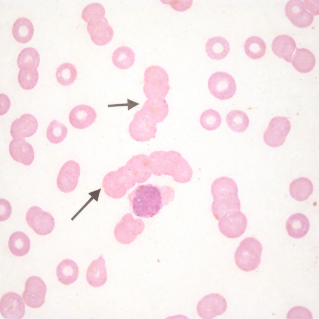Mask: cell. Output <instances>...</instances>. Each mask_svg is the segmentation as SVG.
I'll use <instances>...</instances> for the list:
<instances>
[{
    "label": "cell",
    "mask_w": 319,
    "mask_h": 319,
    "mask_svg": "<svg viewBox=\"0 0 319 319\" xmlns=\"http://www.w3.org/2000/svg\"><path fill=\"white\" fill-rule=\"evenodd\" d=\"M313 185L311 181L305 177H301L293 180L289 186L291 197L299 201L307 200L312 193Z\"/></svg>",
    "instance_id": "cell-27"
},
{
    "label": "cell",
    "mask_w": 319,
    "mask_h": 319,
    "mask_svg": "<svg viewBox=\"0 0 319 319\" xmlns=\"http://www.w3.org/2000/svg\"><path fill=\"white\" fill-rule=\"evenodd\" d=\"M97 113L92 107L84 104L78 105L71 111L69 120L71 125L79 129L90 126L95 121Z\"/></svg>",
    "instance_id": "cell-15"
},
{
    "label": "cell",
    "mask_w": 319,
    "mask_h": 319,
    "mask_svg": "<svg viewBox=\"0 0 319 319\" xmlns=\"http://www.w3.org/2000/svg\"><path fill=\"white\" fill-rule=\"evenodd\" d=\"M46 287L40 277L33 276L29 277L25 283L22 298L26 305L32 308L41 307L45 302Z\"/></svg>",
    "instance_id": "cell-10"
},
{
    "label": "cell",
    "mask_w": 319,
    "mask_h": 319,
    "mask_svg": "<svg viewBox=\"0 0 319 319\" xmlns=\"http://www.w3.org/2000/svg\"><path fill=\"white\" fill-rule=\"evenodd\" d=\"M291 129L289 121L286 117H276L269 122L264 135V140L268 145L274 147L282 145Z\"/></svg>",
    "instance_id": "cell-8"
},
{
    "label": "cell",
    "mask_w": 319,
    "mask_h": 319,
    "mask_svg": "<svg viewBox=\"0 0 319 319\" xmlns=\"http://www.w3.org/2000/svg\"><path fill=\"white\" fill-rule=\"evenodd\" d=\"M312 2V1L304 0L306 8L314 15L319 14L318 2Z\"/></svg>",
    "instance_id": "cell-43"
},
{
    "label": "cell",
    "mask_w": 319,
    "mask_h": 319,
    "mask_svg": "<svg viewBox=\"0 0 319 319\" xmlns=\"http://www.w3.org/2000/svg\"><path fill=\"white\" fill-rule=\"evenodd\" d=\"M75 67L72 64L64 63L56 70V76L58 82L61 85L66 86L72 84L77 77Z\"/></svg>",
    "instance_id": "cell-34"
},
{
    "label": "cell",
    "mask_w": 319,
    "mask_h": 319,
    "mask_svg": "<svg viewBox=\"0 0 319 319\" xmlns=\"http://www.w3.org/2000/svg\"><path fill=\"white\" fill-rule=\"evenodd\" d=\"M79 268L73 260L65 259L62 260L56 268V275L62 284L67 285L74 282L77 279Z\"/></svg>",
    "instance_id": "cell-25"
},
{
    "label": "cell",
    "mask_w": 319,
    "mask_h": 319,
    "mask_svg": "<svg viewBox=\"0 0 319 319\" xmlns=\"http://www.w3.org/2000/svg\"><path fill=\"white\" fill-rule=\"evenodd\" d=\"M208 86L212 94L223 100L231 98L235 94L236 85L233 77L224 72H217L210 77Z\"/></svg>",
    "instance_id": "cell-6"
},
{
    "label": "cell",
    "mask_w": 319,
    "mask_h": 319,
    "mask_svg": "<svg viewBox=\"0 0 319 319\" xmlns=\"http://www.w3.org/2000/svg\"><path fill=\"white\" fill-rule=\"evenodd\" d=\"M31 243L28 237L24 232L17 231L13 233L8 241V247L11 253L17 256L26 255L29 252Z\"/></svg>",
    "instance_id": "cell-29"
},
{
    "label": "cell",
    "mask_w": 319,
    "mask_h": 319,
    "mask_svg": "<svg viewBox=\"0 0 319 319\" xmlns=\"http://www.w3.org/2000/svg\"><path fill=\"white\" fill-rule=\"evenodd\" d=\"M26 220L29 226L40 235L50 234L55 227L53 217L38 206H34L29 208L26 214Z\"/></svg>",
    "instance_id": "cell-9"
},
{
    "label": "cell",
    "mask_w": 319,
    "mask_h": 319,
    "mask_svg": "<svg viewBox=\"0 0 319 319\" xmlns=\"http://www.w3.org/2000/svg\"><path fill=\"white\" fill-rule=\"evenodd\" d=\"M226 121L229 128L236 132H243L248 127L249 120L247 114L239 110H233L227 115Z\"/></svg>",
    "instance_id": "cell-32"
},
{
    "label": "cell",
    "mask_w": 319,
    "mask_h": 319,
    "mask_svg": "<svg viewBox=\"0 0 319 319\" xmlns=\"http://www.w3.org/2000/svg\"><path fill=\"white\" fill-rule=\"evenodd\" d=\"M287 319H312V312L305 307L298 306L290 309L287 314Z\"/></svg>",
    "instance_id": "cell-39"
},
{
    "label": "cell",
    "mask_w": 319,
    "mask_h": 319,
    "mask_svg": "<svg viewBox=\"0 0 319 319\" xmlns=\"http://www.w3.org/2000/svg\"><path fill=\"white\" fill-rule=\"evenodd\" d=\"M0 115L6 114L8 111L11 105L9 98L5 94H0Z\"/></svg>",
    "instance_id": "cell-42"
},
{
    "label": "cell",
    "mask_w": 319,
    "mask_h": 319,
    "mask_svg": "<svg viewBox=\"0 0 319 319\" xmlns=\"http://www.w3.org/2000/svg\"><path fill=\"white\" fill-rule=\"evenodd\" d=\"M156 123L144 114L140 110L135 114L130 123L129 131L131 136L135 138L138 134H153L156 130Z\"/></svg>",
    "instance_id": "cell-20"
},
{
    "label": "cell",
    "mask_w": 319,
    "mask_h": 319,
    "mask_svg": "<svg viewBox=\"0 0 319 319\" xmlns=\"http://www.w3.org/2000/svg\"><path fill=\"white\" fill-rule=\"evenodd\" d=\"M126 166L107 173L104 177L102 186L105 193L114 199L124 196L126 192L127 175Z\"/></svg>",
    "instance_id": "cell-7"
},
{
    "label": "cell",
    "mask_w": 319,
    "mask_h": 319,
    "mask_svg": "<svg viewBox=\"0 0 319 319\" xmlns=\"http://www.w3.org/2000/svg\"><path fill=\"white\" fill-rule=\"evenodd\" d=\"M221 121V117L219 113L216 111L211 109L204 111L200 118L202 126L208 131L217 129L220 126Z\"/></svg>",
    "instance_id": "cell-38"
},
{
    "label": "cell",
    "mask_w": 319,
    "mask_h": 319,
    "mask_svg": "<svg viewBox=\"0 0 319 319\" xmlns=\"http://www.w3.org/2000/svg\"><path fill=\"white\" fill-rule=\"evenodd\" d=\"M112 60L114 65L121 69H126L131 67L135 60V55L132 50L126 46L117 48L113 53Z\"/></svg>",
    "instance_id": "cell-30"
},
{
    "label": "cell",
    "mask_w": 319,
    "mask_h": 319,
    "mask_svg": "<svg viewBox=\"0 0 319 319\" xmlns=\"http://www.w3.org/2000/svg\"><path fill=\"white\" fill-rule=\"evenodd\" d=\"M163 3L169 4L174 10L183 12L188 9L192 6V0H161Z\"/></svg>",
    "instance_id": "cell-40"
},
{
    "label": "cell",
    "mask_w": 319,
    "mask_h": 319,
    "mask_svg": "<svg viewBox=\"0 0 319 319\" xmlns=\"http://www.w3.org/2000/svg\"><path fill=\"white\" fill-rule=\"evenodd\" d=\"M143 91L146 97L164 98L170 89L167 72L162 67L152 65L147 68L144 74Z\"/></svg>",
    "instance_id": "cell-4"
},
{
    "label": "cell",
    "mask_w": 319,
    "mask_h": 319,
    "mask_svg": "<svg viewBox=\"0 0 319 319\" xmlns=\"http://www.w3.org/2000/svg\"><path fill=\"white\" fill-rule=\"evenodd\" d=\"M101 255L96 260L93 261L86 273V278L88 283L94 287L103 285L107 279L105 260Z\"/></svg>",
    "instance_id": "cell-21"
},
{
    "label": "cell",
    "mask_w": 319,
    "mask_h": 319,
    "mask_svg": "<svg viewBox=\"0 0 319 319\" xmlns=\"http://www.w3.org/2000/svg\"><path fill=\"white\" fill-rule=\"evenodd\" d=\"M285 12L288 19L298 27L308 26L313 20V16L307 11L301 0L289 1L285 6Z\"/></svg>",
    "instance_id": "cell-14"
},
{
    "label": "cell",
    "mask_w": 319,
    "mask_h": 319,
    "mask_svg": "<svg viewBox=\"0 0 319 319\" xmlns=\"http://www.w3.org/2000/svg\"><path fill=\"white\" fill-rule=\"evenodd\" d=\"M211 192L213 200L212 212L217 220L230 211L240 210L237 186L232 179L226 176L216 179L212 184Z\"/></svg>",
    "instance_id": "cell-2"
},
{
    "label": "cell",
    "mask_w": 319,
    "mask_h": 319,
    "mask_svg": "<svg viewBox=\"0 0 319 319\" xmlns=\"http://www.w3.org/2000/svg\"><path fill=\"white\" fill-rule=\"evenodd\" d=\"M38 123L36 118L30 114H25L12 123L10 133L12 138H23L33 135L36 131Z\"/></svg>",
    "instance_id": "cell-17"
},
{
    "label": "cell",
    "mask_w": 319,
    "mask_h": 319,
    "mask_svg": "<svg viewBox=\"0 0 319 319\" xmlns=\"http://www.w3.org/2000/svg\"><path fill=\"white\" fill-rule=\"evenodd\" d=\"M12 34L15 40L22 43L28 42L32 39L34 32L31 22L25 17L18 19L14 23Z\"/></svg>",
    "instance_id": "cell-28"
},
{
    "label": "cell",
    "mask_w": 319,
    "mask_h": 319,
    "mask_svg": "<svg viewBox=\"0 0 319 319\" xmlns=\"http://www.w3.org/2000/svg\"><path fill=\"white\" fill-rule=\"evenodd\" d=\"M80 174L79 164L73 160L67 161L61 167L57 176L58 188L64 193L72 192L77 186Z\"/></svg>",
    "instance_id": "cell-12"
},
{
    "label": "cell",
    "mask_w": 319,
    "mask_h": 319,
    "mask_svg": "<svg viewBox=\"0 0 319 319\" xmlns=\"http://www.w3.org/2000/svg\"><path fill=\"white\" fill-rule=\"evenodd\" d=\"M87 30L93 42L98 45L107 44L113 36V29L105 17L95 23L88 24Z\"/></svg>",
    "instance_id": "cell-19"
},
{
    "label": "cell",
    "mask_w": 319,
    "mask_h": 319,
    "mask_svg": "<svg viewBox=\"0 0 319 319\" xmlns=\"http://www.w3.org/2000/svg\"><path fill=\"white\" fill-rule=\"evenodd\" d=\"M266 44L261 38L252 36L247 39L244 45V50L246 55L253 59H259L264 56L265 53Z\"/></svg>",
    "instance_id": "cell-33"
},
{
    "label": "cell",
    "mask_w": 319,
    "mask_h": 319,
    "mask_svg": "<svg viewBox=\"0 0 319 319\" xmlns=\"http://www.w3.org/2000/svg\"><path fill=\"white\" fill-rule=\"evenodd\" d=\"M140 110L157 123L162 122L167 117L169 107L164 98L157 96L148 99Z\"/></svg>",
    "instance_id": "cell-18"
},
{
    "label": "cell",
    "mask_w": 319,
    "mask_h": 319,
    "mask_svg": "<svg viewBox=\"0 0 319 319\" xmlns=\"http://www.w3.org/2000/svg\"><path fill=\"white\" fill-rule=\"evenodd\" d=\"M227 304L225 299L217 293H212L204 296L198 302L197 311L202 318L211 319L223 314Z\"/></svg>",
    "instance_id": "cell-11"
},
{
    "label": "cell",
    "mask_w": 319,
    "mask_h": 319,
    "mask_svg": "<svg viewBox=\"0 0 319 319\" xmlns=\"http://www.w3.org/2000/svg\"><path fill=\"white\" fill-rule=\"evenodd\" d=\"M9 151L14 160L25 165H30L34 160L32 146L22 138H13L10 142Z\"/></svg>",
    "instance_id": "cell-16"
},
{
    "label": "cell",
    "mask_w": 319,
    "mask_h": 319,
    "mask_svg": "<svg viewBox=\"0 0 319 319\" xmlns=\"http://www.w3.org/2000/svg\"><path fill=\"white\" fill-rule=\"evenodd\" d=\"M40 61L38 51L32 47L24 49L19 53L17 64L19 69H37Z\"/></svg>",
    "instance_id": "cell-31"
},
{
    "label": "cell",
    "mask_w": 319,
    "mask_h": 319,
    "mask_svg": "<svg viewBox=\"0 0 319 319\" xmlns=\"http://www.w3.org/2000/svg\"><path fill=\"white\" fill-rule=\"evenodd\" d=\"M67 131V128L64 124L55 120L50 123L47 128L46 136L51 143L58 144L64 139Z\"/></svg>",
    "instance_id": "cell-35"
},
{
    "label": "cell",
    "mask_w": 319,
    "mask_h": 319,
    "mask_svg": "<svg viewBox=\"0 0 319 319\" xmlns=\"http://www.w3.org/2000/svg\"><path fill=\"white\" fill-rule=\"evenodd\" d=\"M0 311L6 319L22 318L25 313V305L22 297L14 292L5 293L1 299Z\"/></svg>",
    "instance_id": "cell-13"
},
{
    "label": "cell",
    "mask_w": 319,
    "mask_h": 319,
    "mask_svg": "<svg viewBox=\"0 0 319 319\" xmlns=\"http://www.w3.org/2000/svg\"><path fill=\"white\" fill-rule=\"evenodd\" d=\"M174 195V190L169 186L148 183L138 185L127 198L136 216L148 218L156 215L167 204L165 201L167 196Z\"/></svg>",
    "instance_id": "cell-1"
},
{
    "label": "cell",
    "mask_w": 319,
    "mask_h": 319,
    "mask_svg": "<svg viewBox=\"0 0 319 319\" xmlns=\"http://www.w3.org/2000/svg\"><path fill=\"white\" fill-rule=\"evenodd\" d=\"M309 227L308 219L301 213L292 215L286 222V228L288 235L295 238L304 236L308 232Z\"/></svg>",
    "instance_id": "cell-23"
},
{
    "label": "cell",
    "mask_w": 319,
    "mask_h": 319,
    "mask_svg": "<svg viewBox=\"0 0 319 319\" xmlns=\"http://www.w3.org/2000/svg\"><path fill=\"white\" fill-rule=\"evenodd\" d=\"M292 63L297 71L301 73H307L314 68L316 59L313 54L309 50L297 48Z\"/></svg>",
    "instance_id": "cell-24"
},
{
    "label": "cell",
    "mask_w": 319,
    "mask_h": 319,
    "mask_svg": "<svg viewBox=\"0 0 319 319\" xmlns=\"http://www.w3.org/2000/svg\"><path fill=\"white\" fill-rule=\"evenodd\" d=\"M247 225V219L240 211H231L224 214L219 220L218 227L224 236L236 238L245 232Z\"/></svg>",
    "instance_id": "cell-5"
},
{
    "label": "cell",
    "mask_w": 319,
    "mask_h": 319,
    "mask_svg": "<svg viewBox=\"0 0 319 319\" xmlns=\"http://www.w3.org/2000/svg\"><path fill=\"white\" fill-rule=\"evenodd\" d=\"M262 247L260 242L256 239L248 237L240 243L235 251V263L241 270L249 272L258 267L260 263Z\"/></svg>",
    "instance_id": "cell-3"
},
{
    "label": "cell",
    "mask_w": 319,
    "mask_h": 319,
    "mask_svg": "<svg viewBox=\"0 0 319 319\" xmlns=\"http://www.w3.org/2000/svg\"><path fill=\"white\" fill-rule=\"evenodd\" d=\"M105 9L103 6L98 3H93L87 5L82 14V19L88 24L95 23L104 17Z\"/></svg>",
    "instance_id": "cell-36"
},
{
    "label": "cell",
    "mask_w": 319,
    "mask_h": 319,
    "mask_svg": "<svg viewBox=\"0 0 319 319\" xmlns=\"http://www.w3.org/2000/svg\"><path fill=\"white\" fill-rule=\"evenodd\" d=\"M296 47L295 42L291 36L282 35L276 37L273 40L272 49L274 53L286 61L291 62L293 54Z\"/></svg>",
    "instance_id": "cell-22"
},
{
    "label": "cell",
    "mask_w": 319,
    "mask_h": 319,
    "mask_svg": "<svg viewBox=\"0 0 319 319\" xmlns=\"http://www.w3.org/2000/svg\"><path fill=\"white\" fill-rule=\"evenodd\" d=\"M39 74L37 69H21L18 76V80L21 87L25 90L33 88L37 83Z\"/></svg>",
    "instance_id": "cell-37"
},
{
    "label": "cell",
    "mask_w": 319,
    "mask_h": 319,
    "mask_svg": "<svg viewBox=\"0 0 319 319\" xmlns=\"http://www.w3.org/2000/svg\"><path fill=\"white\" fill-rule=\"evenodd\" d=\"M12 207L10 204L6 199H0V221L8 219L10 216Z\"/></svg>",
    "instance_id": "cell-41"
},
{
    "label": "cell",
    "mask_w": 319,
    "mask_h": 319,
    "mask_svg": "<svg viewBox=\"0 0 319 319\" xmlns=\"http://www.w3.org/2000/svg\"><path fill=\"white\" fill-rule=\"evenodd\" d=\"M205 49L209 57L218 60L227 56L230 48L227 41L224 38L219 36L209 39L206 44Z\"/></svg>",
    "instance_id": "cell-26"
}]
</instances>
